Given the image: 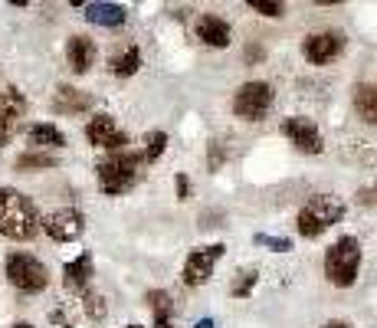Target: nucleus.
Here are the masks:
<instances>
[{
    "mask_svg": "<svg viewBox=\"0 0 377 328\" xmlns=\"http://www.w3.org/2000/svg\"><path fill=\"white\" fill-rule=\"evenodd\" d=\"M40 233V214L27 194L13 188H0V237L7 240H33Z\"/></svg>",
    "mask_w": 377,
    "mask_h": 328,
    "instance_id": "1",
    "label": "nucleus"
},
{
    "mask_svg": "<svg viewBox=\"0 0 377 328\" xmlns=\"http://www.w3.org/2000/svg\"><path fill=\"white\" fill-rule=\"evenodd\" d=\"M345 220V200L335 197V194H315V197L306 200V207L299 210V233L306 240L322 237L328 227H335Z\"/></svg>",
    "mask_w": 377,
    "mask_h": 328,
    "instance_id": "2",
    "label": "nucleus"
},
{
    "mask_svg": "<svg viewBox=\"0 0 377 328\" xmlns=\"http://www.w3.org/2000/svg\"><path fill=\"white\" fill-rule=\"evenodd\" d=\"M361 240L357 237H341L335 240L325 253V276L331 286L348 289L355 286L357 273H361Z\"/></svg>",
    "mask_w": 377,
    "mask_h": 328,
    "instance_id": "3",
    "label": "nucleus"
},
{
    "mask_svg": "<svg viewBox=\"0 0 377 328\" xmlns=\"http://www.w3.org/2000/svg\"><path fill=\"white\" fill-rule=\"evenodd\" d=\"M142 164H144L142 155H135V151H115L112 158H105L102 164L95 168L102 194L118 197L125 190H132V184L138 181V168H142Z\"/></svg>",
    "mask_w": 377,
    "mask_h": 328,
    "instance_id": "4",
    "label": "nucleus"
},
{
    "mask_svg": "<svg viewBox=\"0 0 377 328\" xmlns=\"http://www.w3.org/2000/svg\"><path fill=\"white\" fill-rule=\"evenodd\" d=\"M4 273L11 279V286L27 292V296H36V292H43V289L50 286L46 266L36 256H30V253H11L7 263H4Z\"/></svg>",
    "mask_w": 377,
    "mask_h": 328,
    "instance_id": "5",
    "label": "nucleus"
},
{
    "mask_svg": "<svg viewBox=\"0 0 377 328\" xmlns=\"http://www.w3.org/2000/svg\"><path fill=\"white\" fill-rule=\"evenodd\" d=\"M273 109V86L269 82H243L233 96V115L246 122H259L266 119V112Z\"/></svg>",
    "mask_w": 377,
    "mask_h": 328,
    "instance_id": "6",
    "label": "nucleus"
},
{
    "mask_svg": "<svg viewBox=\"0 0 377 328\" xmlns=\"http://www.w3.org/2000/svg\"><path fill=\"white\" fill-rule=\"evenodd\" d=\"M40 230L50 240H56V243H72V240L82 237L85 217L76 207H60V210H53V214H46V217H40Z\"/></svg>",
    "mask_w": 377,
    "mask_h": 328,
    "instance_id": "7",
    "label": "nucleus"
},
{
    "mask_svg": "<svg viewBox=\"0 0 377 328\" xmlns=\"http://www.w3.org/2000/svg\"><path fill=\"white\" fill-rule=\"evenodd\" d=\"M226 253L224 243H214V247H204V249H194L191 256L184 259V286H204L207 279L214 276V266H217V259Z\"/></svg>",
    "mask_w": 377,
    "mask_h": 328,
    "instance_id": "8",
    "label": "nucleus"
},
{
    "mask_svg": "<svg viewBox=\"0 0 377 328\" xmlns=\"http://www.w3.org/2000/svg\"><path fill=\"white\" fill-rule=\"evenodd\" d=\"M23 115H27V96L17 86H7V89L0 92V148L11 145Z\"/></svg>",
    "mask_w": 377,
    "mask_h": 328,
    "instance_id": "9",
    "label": "nucleus"
},
{
    "mask_svg": "<svg viewBox=\"0 0 377 328\" xmlns=\"http://www.w3.org/2000/svg\"><path fill=\"white\" fill-rule=\"evenodd\" d=\"M85 138H89V145H95V148H109V151H125V145H128V135L115 125V119L109 112L92 115L89 125H85Z\"/></svg>",
    "mask_w": 377,
    "mask_h": 328,
    "instance_id": "10",
    "label": "nucleus"
},
{
    "mask_svg": "<svg viewBox=\"0 0 377 328\" xmlns=\"http://www.w3.org/2000/svg\"><path fill=\"white\" fill-rule=\"evenodd\" d=\"M341 50H345V37H341L338 30H315V33H308L306 43H302L306 60L315 63V66H325V63H331Z\"/></svg>",
    "mask_w": 377,
    "mask_h": 328,
    "instance_id": "11",
    "label": "nucleus"
},
{
    "mask_svg": "<svg viewBox=\"0 0 377 328\" xmlns=\"http://www.w3.org/2000/svg\"><path fill=\"white\" fill-rule=\"evenodd\" d=\"M282 131H286V138L292 141L299 151H306V155H318V151L325 148L322 131H318L308 119H302V115H289V119L282 122Z\"/></svg>",
    "mask_w": 377,
    "mask_h": 328,
    "instance_id": "12",
    "label": "nucleus"
},
{
    "mask_svg": "<svg viewBox=\"0 0 377 328\" xmlns=\"http://www.w3.org/2000/svg\"><path fill=\"white\" fill-rule=\"evenodd\" d=\"M197 37H200L207 46L224 50V46H230V40H233V30H230V23H226L224 17H217V13H204V17L197 20Z\"/></svg>",
    "mask_w": 377,
    "mask_h": 328,
    "instance_id": "13",
    "label": "nucleus"
},
{
    "mask_svg": "<svg viewBox=\"0 0 377 328\" xmlns=\"http://www.w3.org/2000/svg\"><path fill=\"white\" fill-rule=\"evenodd\" d=\"M66 63H69V70L76 72V76L89 72L92 63H95V43H92L89 37H82V33L69 37V43H66Z\"/></svg>",
    "mask_w": 377,
    "mask_h": 328,
    "instance_id": "14",
    "label": "nucleus"
},
{
    "mask_svg": "<svg viewBox=\"0 0 377 328\" xmlns=\"http://www.w3.org/2000/svg\"><path fill=\"white\" fill-rule=\"evenodd\" d=\"M89 109H92V96L76 89V86H60L56 96H53V112H60V115H82Z\"/></svg>",
    "mask_w": 377,
    "mask_h": 328,
    "instance_id": "15",
    "label": "nucleus"
},
{
    "mask_svg": "<svg viewBox=\"0 0 377 328\" xmlns=\"http://www.w3.org/2000/svg\"><path fill=\"white\" fill-rule=\"evenodd\" d=\"M89 282H92V256L89 253H82V256H76L72 263L62 266V286L69 289V292H89Z\"/></svg>",
    "mask_w": 377,
    "mask_h": 328,
    "instance_id": "16",
    "label": "nucleus"
},
{
    "mask_svg": "<svg viewBox=\"0 0 377 328\" xmlns=\"http://www.w3.org/2000/svg\"><path fill=\"white\" fill-rule=\"evenodd\" d=\"M128 11L122 4H109V0H99V4H85V20L99 23V27H122Z\"/></svg>",
    "mask_w": 377,
    "mask_h": 328,
    "instance_id": "17",
    "label": "nucleus"
},
{
    "mask_svg": "<svg viewBox=\"0 0 377 328\" xmlns=\"http://www.w3.org/2000/svg\"><path fill=\"white\" fill-rule=\"evenodd\" d=\"M355 109L367 125H377V82H361L355 89Z\"/></svg>",
    "mask_w": 377,
    "mask_h": 328,
    "instance_id": "18",
    "label": "nucleus"
},
{
    "mask_svg": "<svg viewBox=\"0 0 377 328\" xmlns=\"http://www.w3.org/2000/svg\"><path fill=\"white\" fill-rule=\"evenodd\" d=\"M27 141H30L33 148H62L66 145V135L56 125H50V122H40V125H33L27 131Z\"/></svg>",
    "mask_w": 377,
    "mask_h": 328,
    "instance_id": "19",
    "label": "nucleus"
},
{
    "mask_svg": "<svg viewBox=\"0 0 377 328\" xmlns=\"http://www.w3.org/2000/svg\"><path fill=\"white\" fill-rule=\"evenodd\" d=\"M109 70H112V76H122V79L135 76V72L142 70V50H138V46H125L122 53H115L112 56Z\"/></svg>",
    "mask_w": 377,
    "mask_h": 328,
    "instance_id": "20",
    "label": "nucleus"
},
{
    "mask_svg": "<svg viewBox=\"0 0 377 328\" xmlns=\"http://www.w3.org/2000/svg\"><path fill=\"white\" fill-rule=\"evenodd\" d=\"M60 158L56 155H46V151H27L20 158L13 161V168L17 171H46V168H56Z\"/></svg>",
    "mask_w": 377,
    "mask_h": 328,
    "instance_id": "21",
    "label": "nucleus"
},
{
    "mask_svg": "<svg viewBox=\"0 0 377 328\" xmlns=\"http://www.w3.org/2000/svg\"><path fill=\"white\" fill-rule=\"evenodd\" d=\"M164 148H167V135H164V131H151V135H148V141H144L142 161H148V164H151V161H158L164 155Z\"/></svg>",
    "mask_w": 377,
    "mask_h": 328,
    "instance_id": "22",
    "label": "nucleus"
},
{
    "mask_svg": "<svg viewBox=\"0 0 377 328\" xmlns=\"http://www.w3.org/2000/svg\"><path fill=\"white\" fill-rule=\"evenodd\" d=\"M144 302L154 308V315H171V312H174L171 296H167V292H161V289H151V292L144 296Z\"/></svg>",
    "mask_w": 377,
    "mask_h": 328,
    "instance_id": "23",
    "label": "nucleus"
},
{
    "mask_svg": "<svg viewBox=\"0 0 377 328\" xmlns=\"http://www.w3.org/2000/svg\"><path fill=\"white\" fill-rule=\"evenodd\" d=\"M85 315L92 318V322H102L105 312H109V306H105V296H99V292H85Z\"/></svg>",
    "mask_w": 377,
    "mask_h": 328,
    "instance_id": "24",
    "label": "nucleus"
},
{
    "mask_svg": "<svg viewBox=\"0 0 377 328\" xmlns=\"http://www.w3.org/2000/svg\"><path fill=\"white\" fill-rule=\"evenodd\" d=\"M256 269H243L240 276H236V282L230 286V296H236V299H243V296H249L253 292V286H256Z\"/></svg>",
    "mask_w": 377,
    "mask_h": 328,
    "instance_id": "25",
    "label": "nucleus"
},
{
    "mask_svg": "<svg viewBox=\"0 0 377 328\" xmlns=\"http://www.w3.org/2000/svg\"><path fill=\"white\" fill-rule=\"evenodd\" d=\"M249 11L263 13V17H282V13H286V4H275V0H253Z\"/></svg>",
    "mask_w": 377,
    "mask_h": 328,
    "instance_id": "26",
    "label": "nucleus"
},
{
    "mask_svg": "<svg viewBox=\"0 0 377 328\" xmlns=\"http://www.w3.org/2000/svg\"><path fill=\"white\" fill-rule=\"evenodd\" d=\"M256 243H263V247L275 249V253H289V249H292V240H286V237H266V233H259Z\"/></svg>",
    "mask_w": 377,
    "mask_h": 328,
    "instance_id": "27",
    "label": "nucleus"
},
{
    "mask_svg": "<svg viewBox=\"0 0 377 328\" xmlns=\"http://www.w3.org/2000/svg\"><path fill=\"white\" fill-rule=\"evenodd\" d=\"M357 204H364V207H377V184L357 190Z\"/></svg>",
    "mask_w": 377,
    "mask_h": 328,
    "instance_id": "28",
    "label": "nucleus"
},
{
    "mask_svg": "<svg viewBox=\"0 0 377 328\" xmlns=\"http://www.w3.org/2000/svg\"><path fill=\"white\" fill-rule=\"evenodd\" d=\"M50 318H53V325L56 328H72V318L66 315V308H53Z\"/></svg>",
    "mask_w": 377,
    "mask_h": 328,
    "instance_id": "29",
    "label": "nucleus"
},
{
    "mask_svg": "<svg viewBox=\"0 0 377 328\" xmlns=\"http://www.w3.org/2000/svg\"><path fill=\"white\" fill-rule=\"evenodd\" d=\"M224 164V148H220V141H210V171H217Z\"/></svg>",
    "mask_w": 377,
    "mask_h": 328,
    "instance_id": "30",
    "label": "nucleus"
},
{
    "mask_svg": "<svg viewBox=\"0 0 377 328\" xmlns=\"http://www.w3.org/2000/svg\"><path fill=\"white\" fill-rule=\"evenodd\" d=\"M177 197H181V200L191 197V184H187V178H184V174H177Z\"/></svg>",
    "mask_w": 377,
    "mask_h": 328,
    "instance_id": "31",
    "label": "nucleus"
},
{
    "mask_svg": "<svg viewBox=\"0 0 377 328\" xmlns=\"http://www.w3.org/2000/svg\"><path fill=\"white\" fill-rule=\"evenodd\" d=\"M154 328H174L171 315H154Z\"/></svg>",
    "mask_w": 377,
    "mask_h": 328,
    "instance_id": "32",
    "label": "nucleus"
},
{
    "mask_svg": "<svg viewBox=\"0 0 377 328\" xmlns=\"http://www.w3.org/2000/svg\"><path fill=\"white\" fill-rule=\"evenodd\" d=\"M322 328H351V325H348L345 318H331V322H325Z\"/></svg>",
    "mask_w": 377,
    "mask_h": 328,
    "instance_id": "33",
    "label": "nucleus"
},
{
    "mask_svg": "<svg viewBox=\"0 0 377 328\" xmlns=\"http://www.w3.org/2000/svg\"><path fill=\"white\" fill-rule=\"evenodd\" d=\"M194 328H214V318H204V322H197Z\"/></svg>",
    "mask_w": 377,
    "mask_h": 328,
    "instance_id": "34",
    "label": "nucleus"
},
{
    "mask_svg": "<svg viewBox=\"0 0 377 328\" xmlns=\"http://www.w3.org/2000/svg\"><path fill=\"white\" fill-rule=\"evenodd\" d=\"M13 328H33V325H30V322H17V325H13Z\"/></svg>",
    "mask_w": 377,
    "mask_h": 328,
    "instance_id": "35",
    "label": "nucleus"
},
{
    "mask_svg": "<svg viewBox=\"0 0 377 328\" xmlns=\"http://www.w3.org/2000/svg\"><path fill=\"white\" fill-rule=\"evenodd\" d=\"M125 328H144V325H138V322H132V325H125Z\"/></svg>",
    "mask_w": 377,
    "mask_h": 328,
    "instance_id": "36",
    "label": "nucleus"
}]
</instances>
